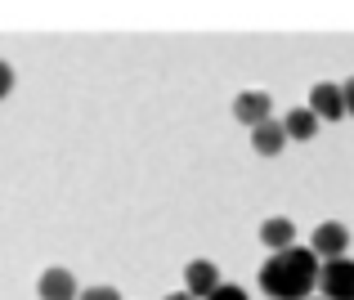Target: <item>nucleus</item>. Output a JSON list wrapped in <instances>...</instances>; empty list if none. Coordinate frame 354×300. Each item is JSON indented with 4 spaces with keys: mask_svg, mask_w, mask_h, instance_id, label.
I'll use <instances>...</instances> for the list:
<instances>
[{
    "mask_svg": "<svg viewBox=\"0 0 354 300\" xmlns=\"http://www.w3.org/2000/svg\"><path fill=\"white\" fill-rule=\"evenodd\" d=\"M323 274V260L310 247H287L260 265V292L269 300H310Z\"/></svg>",
    "mask_w": 354,
    "mask_h": 300,
    "instance_id": "1",
    "label": "nucleus"
},
{
    "mask_svg": "<svg viewBox=\"0 0 354 300\" xmlns=\"http://www.w3.org/2000/svg\"><path fill=\"white\" fill-rule=\"evenodd\" d=\"M323 300H354V260H323V274H319Z\"/></svg>",
    "mask_w": 354,
    "mask_h": 300,
    "instance_id": "2",
    "label": "nucleus"
},
{
    "mask_svg": "<svg viewBox=\"0 0 354 300\" xmlns=\"http://www.w3.org/2000/svg\"><path fill=\"white\" fill-rule=\"evenodd\" d=\"M310 251L319 260H341L350 251V229H346V224H337V220L319 224V229H314V247Z\"/></svg>",
    "mask_w": 354,
    "mask_h": 300,
    "instance_id": "3",
    "label": "nucleus"
},
{
    "mask_svg": "<svg viewBox=\"0 0 354 300\" xmlns=\"http://www.w3.org/2000/svg\"><path fill=\"white\" fill-rule=\"evenodd\" d=\"M184 292L193 300H211L220 292V269L211 265V260H189V269H184Z\"/></svg>",
    "mask_w": 354,
    "mask_h": 300,
    "instance_id": "4",
    "label": "nucleus"
},
{
    "mask_svg": "<svg viewBox=\"0 0 354 300\" xmlns=\"http://www.w3.org/2000/svg\"><path fill=\"white\" fill-rule=\"evenodd\" d=\"M234 117L242 121V126H265L269 117H274V99L265 95V90H247V95H238L234 99Z\"/></svg>",
    "mask_w": 354,
    "mask_h": 300,
    "instance_id": "5",
    "label": "nucleus"
},
{
    "mask_svg": "<svg viewBox=\"0 0 354 300\" xmlns=\"http://www.w3.org/2000/svg\"><path fill=\"white\" fill-rule=\"evenodd\" d=\"M310 112H314L319 121H341V117H346L341 86H332V81H319V86L310 90Z\"/></svg>",
    "mask_w": 354,
    "mask_h": 300,
    "instance_id": "6",
    "label": "nucleus"
},
{
    "mask_svg": "<svg viewBox=\"0 0 354 300\" xmlns=\"http://www.w3.org/2000/svg\"><path fill=\"white\" fill-rule=\"evenodd\" d=\"M36 292H41V300H77V278L68 274V269H45L41 283H36Z\"/></svg>",
    "mask_w": 354,
    "mask_h": 300,
    "instance_id": "7",
    "label": "nucleus"
},
{
    "mask_svg": "<svg viewBox=\"0 0 354 300\" xmlns=\"http://www.w3.org/2000/svg\"><path fill=\"white\" fill-rule=\"evenodd\" d=\"M283 144H287V130H283V121H274V117H269L265 126L251 130V148H256L260 157H278V153H283Z\"/></svg>",
    "mask_w": 354,
    "mask_h": 300,
    "instance_id": "8",
    "label": "nucleus"
},
{
    "mask_svg": "<svg viewBox=\"0 0 354 300\" xmlns=\"http://www.w3.org/2000/svg\"><path fill=\"white\" fill-rule=\"evenodd\" d=\"M260 242H265L269 251H287V247L296 242V224L283 220V215H274V220L260 224Z\"/></svg>",
    "mask_w": 354,
    "mask_h": 300,
    "instance_id": "9",
    "label": "nucleus"
},
{
    "mask_svg": "<svg viewBox=\"0 0 354 300\" xmlns=\"http://www.w3.org/2000/svg\"><path fill=\"white\" fill-rule=\"evenodd\" d=\"M283 130H287V139H314L319 135V117L310 108H292L283 117Z\"/></svg>",
    "mask_w": 354,
    "mask_h": 300,
    "instance_id": "10",
    "label": "nucleus"
},
{
    "mask_svg": "<svg viewBox=\"0 0 354 300\" xmlns=\"http://www.w3.org/2000/svg\"><path fill=\"white\" fill-rule=\"evenodd\" d=\"M77 300H121V296H117V287H86Z\"/></svg>",
    "mask_w": 354,
    "mask_h": 300,
    "instance_id": "11",
    "label": "nucleus"
},
{
    "mask_svg": "<svg viewBox=\"0 0 354 300\" xmlns=\"http://www.w3.org/2000/svg\"><path fill=\"white\" fill-rule=\"evenodd\" d=\"M9 90H14V68L0 63V99H9Z\"/></svg>",
    "mask_w": 354,
    "mask_h": 300,
    "instance_id": "12",
    "label": "nucleus"
},
{
    "mask_svg": "<svg viewBox=\"0 0 354 300\" xmlns=\"http://www.w3.org/2000/svg\"><path fill=\"white\" fill-rule=\"evenodd\" d=\"M211 300H247V292H242V287H229V283H220V292L211 296Z\"/></svg>",
    "mask_w": 354,
    "mask_h": 300,
    "instance_id": "13",
    "label": "nucleus"
},
{
    "mask_svg": "<svg viewBox=\"0 0 354 300\" xmlns=\"http://www.w3.org/2000/svg\"><path fill=\"white\" fill-rule=\"evenodd\" d=\"M341 99H346V112H354V77L341 86Z\"/></svg>",
    "mask_w": 354,
    "mask_h": 300,
    "instance_id": "14",
    "label": "nucleus"
},
{
    "mask_svg": "<svg viewBox=\"0 0 354 300\" xmlns=\"http://www.w3.org/2000/svg\"><path fill=\"white\" fill-rule=\"evenodd\" d=\"M166 300H193V296H189V292H171Z\"/></svg>",
    "mask_w": 354,
    "mask_h": 300,
    "instance_id": "15",
    "label": "nucleus"
},
{
    "mask_svg": "<svg viewBox=\"0 0 354 300\" xmlns=\"http://www.w3.org/2000/svg\"><path fill=\"white\" fill-rule=\"evenodd\" d=\"M310 300H323V296H310Z\"/></svg>",
    "mask_w": 354,
    "mask_h": 300,
    "instance_id": "16",
    "label": "nucleus"
}]
</instances>
